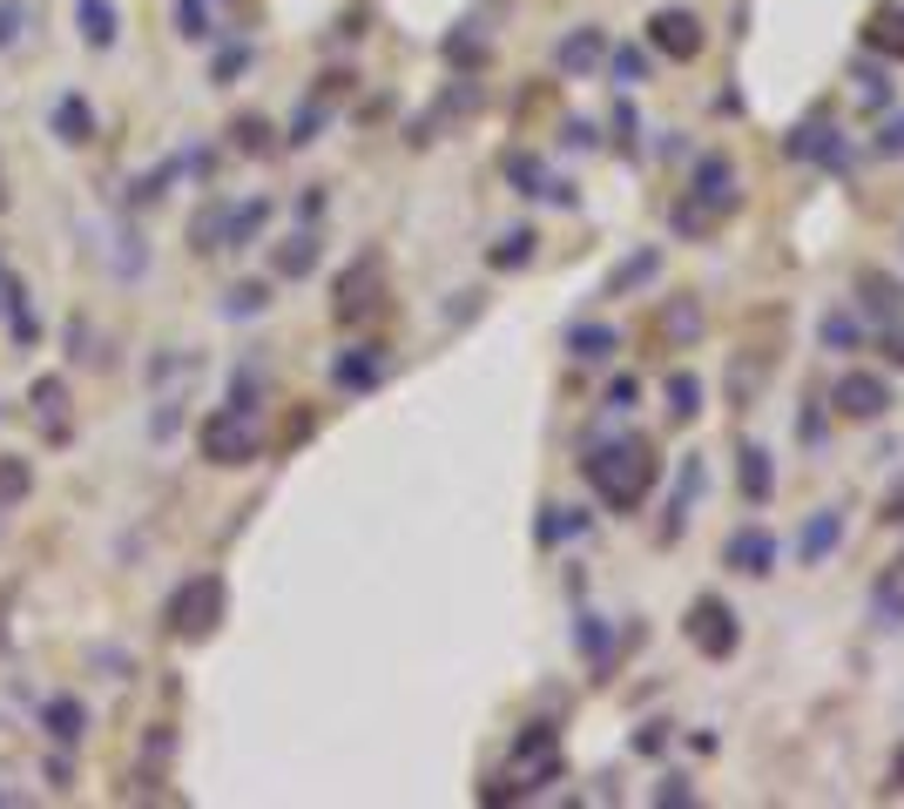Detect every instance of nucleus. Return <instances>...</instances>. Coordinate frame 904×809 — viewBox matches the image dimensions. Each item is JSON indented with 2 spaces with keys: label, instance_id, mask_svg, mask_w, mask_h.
I'll use <instances>...</instances> for the list:
<instances>
[{
  "label": "nucleus",
  "instance_id": "473e14b6",
  "mask_svg": "<svg viewBox=\"0 0 904 809\" xmlns=\"http://www.w3.org/2000/svg\"><path fill=\"white\" fill-rule=\"evenodd\" d=\"M601 61H608V74H621V81H641V54H634V48H608Z\"/></svg>",
  "mask_w": 904,
  "mask_h": 809
},
{
  "label": "nucleus",
  "instance_id": "a211bd4d",
  "mask_svg": "<svg viewBox=\"0 0 904 809\" xmlns=\"http://www.w3.org/2000/svg\"><path fill=\"white\" fill-rule=\"evenodd\" d=\"M514 762H560V728L553 721H527V736L514 743Z\"/></svg>",
  "mask_w": 904,
  "mask_h": 809
},
{
  "label": "nucleus",
  "instance_id": "f8f14e48",
  "mask_svg": "<svg viewBox=\"0 0 904 809\" xmlns=\"http://www.w3.org/2000/svg\"><path fill=\"white\" fill-rule=\"evenodd\" d=\"M857 290H864V310H871L877 324H904V284H897V277L864 270V277H857Z\"/></svg>",
  "mask_w": 904,
  "mask_h": 809
},
{
  "label": "nucleus",
  "instance_id": "a19ab883",
  "mask_svg": "<svg viewBox=\"0 0 904 809\" xmlns=\"http://www.w3.org/2000/svg\"><path fill=\"white\" fill-rule=\"evenodd\" d=\"M608 404H634V378H614V385H608Z\"/></svg>",
  "mask_w": 904,
  "mask_h": 809
},
{
  "label": "nucleus",
  "instance_id": "39448f33",
  "mask_svg": "<svg viewBox=\"0 0 904 809\" xmlns=\"http://www.w3.org/2000/svg\"><path fill=\"white\" fill-rule=\"evenodd\" d=\"M831 404H837L844 419L864 426V419H884V412H891V385H884L877 371H844V378L831 385Z\"/></svg>",
  "mask_w": 904,
  "mask_h": 809
},
{
  "label": "nucleus",
  "instance_id": "f257e3e1",
  "mask_svg": "<svg viewBox=\"0 0 904 809\" xmlns=\"http://www.w3.org/2000/svg\"><path fill=\"white\" fill-rule=\"evenodd\" d=\"M588 485L601 493L608 513H634L648 500V485H654V446L648 439H614V446H595L581 459Z\"/></svg>",
  "mask_w": 904,
  "mask_h": 809
},
{
  "label": "nucleus",
  "instance_id": "20e7f679",
  "mask_svg": "<svg viewBox=\"0 0 904 809\" xmlns=\"http://www.w3.org/2000/svg\"><path fill=\"white\" fill-rule=\"evenodd\" d=\"M682 634L695 641V655H709V662L735 655V641H743V627H735V607H729V601H715V594H702V601L689 607Z\"/></svg>",
  "mask_w": 904,
  "mask_h": 809
},
{
  "label": "nucleus",
  "instance_id": "dca6fc26",
  "mask_svg": "<svg viewBox=\"0 0 904 809\" xmlns=\"http://www.w3.org/2000/svg\"><path fill=\"white\" fill-rule=\"evenodd\" d=\"M864 41H871L877 54H891V61H904V8H877V14L864 21Z\"/></svg>",
  "mask_w": 904,
  "mask_h": 809
},
{
  "label": "nucleus",
  "instance_id": "58836bf2",
  "mask_svg": "<svg viewBox=\"0 0 904 809\" xmlns=\"http://www.w3.org/2000/svg\"><path fill=\"white\" fill-rule=\"evenodd\" d=\"M877 351H884V358H891V365H897V371H904V331H897V324H891V331H884V338H877Z\"/></svg>",
  "mask_w": 904,
  "mask_h": 809
},
{
  "label": "nucleus",
  "instance_id": "bb28decb",
  "mask_svg": "<svg viewBox=\"0 0 904 809\" xmlns=\"http://www.w3.org/2000/svg\"><path fill=\"white\" fill-rule=\"evenodd\" d=\"M54 122H61V142H89V102H81V95H61V109H54Z\"/></svg>",
  "mask_w": 904,
  "mask_h": 809
},
{
  "label": "nucleus",
  "instance_id": "5701e85b",
  "mask_svg": "<svg viewBox=\"0 0 904 809\" xmlns=\"http://www.w3.org/2000/svg\"><path fill=\"white\" fill-rule=\"evenodd\" d=\"M743 500H750V506L770 500V452H763V446H743Z\"/></svg>",
  "mask_w": 904,
  "mask_h": 809
},
{
  "label": "nucleus",
  "instance_id": "9d476101",
  "mask_svg": "<svg viewBox=\"0 0 904 809\" xmlns=\"http://www.w3.org/2000/svg\"><path fill=\"white\" fill-rule=\"evenodd\" d=\"M372 304H378V257H358V264L338 277V317H345V324H358Z\"/></svg>",
  "mask_w": 904,
  "mask_h": 809
},
{
  "label": "nucleus",
  "instance_id": "cd10ccee",
  "mask_svg": "<svg viewBox=\"0 0 904 809\" xmlns=\"http://www.w3.org/2000/svg\"><path fill=\"white\" fill-rule=\"evenodd\" d=\"M662 331H669V338H676V345H689V338H695V331H702V310H695V304H689V297H676V304H669V310H662Z\"/></svg>",
  "mask_w": 904,
  "mask_h": 809
},
{
  "label": "nucleus",
  "instance_id": "6e6552de",
  "mask_svg": "<svg viewBox=\"0 0 904 809\" xmlns=\"http://www.w3.org/2000/svg\"><path fill=\"white\" fill-rule=\"evenodd\" d=\"M722 560L735 566V574H770V566H776V533H763V526L729 533V540H722Z\"/></svg>",
  "mask_w": 904,
  "mask_h": 809
},
{
  "label": "nucleus",
  "instance_id": "412c9836",
  "mask_svg": "<svg viewBox=\"0 0 904 809\" xmlns=\"http://www.w3.org/2000/svg\"><path fill=\"white\" fill-rule=\"evenodd\" d=\"M81 34H89V48H109L122 34V14L109 8V0H81Z\"/></svg>",
  "mask_w": 904,
  "mask_h": 809
},
{
  "label": "nucleus",
  "instance_id": "1a4fd4ad",
  "mask_svg": "<svg viewBox=\"0 0 904 809\" xmlns=\"http://www.w3.org/2000/svg\"><path fill=\"white\" fill-rule=\"evenodd\" d=\"M500 170L520 183V196H547V203H573V183H553L547 170H540V155H527V149H514V155H500Z\"/></svg>",
  "mask_w": 904,
  "mask_h": 809
},
{
  "label": "nucleus",
  "instance_id": "f3484780",
  "mask_svg": "<svg viewBox=\"0 0 904 809\" xmlns=\"http://www.w3.org/2000/svg\"><path fill=\"white\" fill-rule=\"evenodd\" d=\"M790 155H816V162H844V142H837V129H824V122H803V129L790 135Z\"/></svg>",
  "mask_w": 904,
  "mask_h": 809
},
{
  "label": "nucleus",
  "instance_id": "4be33fe9",
  "mask_svg": "<svg viewBox=\"0 0 904 809\" xmlns=\"http://www.w3.org/2000/svg\"><path fill=\"white\" fill-rule=\"evenodd\" d=\"M81 728H89L81 702H74V695H54V702H48V736H61V743H81Z\"/></svg>",
  "mask_w": 904,
  "mask_h": 809
},
{
  "label": "nucleus",
  "instance_id": "f03ea898",
  "mask_svg": "<svg viewBox=\"0 0 904 809\" xmlns=\"http://www.w3.org/2000/svg\"><path fill=\"white\" fill-rule=\"evenodd\" d=\"M162 621H170V634H183V641L216 634V621H223V581H216V574L183 581V587L170 594V607H162Z\"/></svg>",
  "mask_w": 904,
  "mask_h": 809
},
{
  "label": "nucleus",
  "instance_id": "7ed1b4c3",
  "mask_svg": "<svg viewBox=\"0 0 904 809\" xmlns=\"http://www.w3.org/2000/svg\"><path fill=\"white\" fill-rule=\"evenodd\" d=\"M257 446H264V439H257V419H251V412H236V404L203 426V459H210V465H251V459H257Z\"/></svg>",
  "mask_w": 904,
  "mask_h": 809
},
{
  "label": "nucleus",
  "instance_id": "f704fd0d",
  "mask_svg": "<svg viewBox=\"0 0 904 809\" xmlns=\"http://www.w3.org/2000/svg\"><path fill=\"white\" fill-rule=\"evenodd\" d=\"M34 404H41V412L54 419L61 404H68V385H61V378H41V385H34Z\"/></svg>",
  "mask_w": 904,
  "mask_h": 809
},
{
  "label": "nucleus",
  "instance_id": "2f4dec72",
  "mask_svg": "<svg viewBox=\"0 0 904 809\" xmlns=\"http://www.w3.org/2000/svg\"><path fill=\"white\" fill-rule=\"evenodd\" d=\"M271 304V290L264 284H243V290H230V317H251V310H264Z\"/></svg>",
  "mask_w": 904,
  "mask_h": 809
},
{
  "label": "nucleus",
  "instance_id": "c756f323",
  "mask_svg": "<svg viewBox=\"0 0 904 809\" xmlns=\"http://www.w3.org/2000/svg\"><path fill=\"white\" fill-rule=\"evenodd\" d=\"M654 264H662V250H641V257H634V264H621V270H614V277H608V297H621V290H628V284H641V277H654Z\"/></svg>",
  "mask_w": 904,
  "mask_h": 809
},
{
  "label": "nucleus",
  "instance_id": "ddd939ff",
  "mask_svg": "<svg viewBox=\"0 0 904 809\" xmlns=\"http://www.w3.org/2000/svg\"><path fill=\"white\" fill-rule=\"evenodd\" d=\"M837 540H844V513H837V506L810 513V526H803V540H796V560H803V566H816V560H824Z\"/></svg>",
  "mask_w": 904,
  "mask_h": 809
},
{
  "label": "nucleus",
  "instance_id": "ea45409f",
  "mask_svg": "<svg viewBox=\"0 0 904 809\" xmlns=\"http://www.w3.org/2000/svg\"><path fill=\"white\" fill-rule=\"evenodd\" d=\"M877 520H891V526H904V485H891V493H884V513Z\"/></svg>",
  "mask_w": 904,
  "mask_h": 809
},
{
  "label": "nucleus",
  "instance_id": "c85d7f7f",
  "mask_svg": "<svg viewBox=\"0 0 904 809\" xmlns=\"http://www.w3.org/2000/svg\"><path fill=\"white\" fill-rule=\"evenodd\" d=\"M230 135H236V149H243V155H271V122H264V115H243Z\"/></svg>",
  "mask_w": 904,
  "mask_h": 809
},
{
  "label": "nucleus",
  "instance_id": "7c9ffc66",
  "mask_svg": "<svg viewBox=\"0 0 904 809\" xmlns=\"http://www.w3.org/2000/svg\"><path fill=\"white\" fill-rule=\"evenodd\" d=\"M21 21H28V0H0V48L21 41Z\"/></svg>",
  "mask_w": 904,
  "mask_h": 809
},
{
  "label": "nucleus",
  "instance_id": "72a5a7b5",
  "mask_svg": "<svg viewBox=\"0 0 904 809\" xmlns=\"http://www.w3.org/2000/svg\"><path fill=\"white\" fill-rule=\"evenodd\" d=\"M21 493H28V465L8 459V465H0V500H21Z\"/></svg>",
  "mask_w": 904,
  "mask_h": 809
},
{
  "label": "nucleus",
  "instance_id": "0eeeda50",
  "mask_svg": "<svg viewBox=\"0 0 904 809\" xmlns=\"http://www.w3.org/2000/svg\"><path fill=\"white\" fill-rule=\"evenodd\" d=\"M689 209H735V162L729 155H702L695 162V183H689Z\"/></svg>",
  "mask_w": 904,
  "mask_h": 809
},
{
  "label": "nucleus",
  "instance_id": "393cba45",
  "mask_svg": "<svg viewBox=\"0 0 904 809\" xmlns=\"http://www.w3.org/2000/svg\"><path fill=\"white\" fill-rule=\"evenodd\" d=\"M311 264H317V236H311V229H297L284 250H277V270H284V277H304Z\"/></svg>",
  "mask_w": 904,
  "mask_h": 809
},
{
  "label": "nucleus",
  "instance_id": "79ce46f5",
  "mask_svg": "<svg viewBox=\"0 0 904 809\" xmlns=\"http://www.w3.org/2000/svg\"><path fill=\"white\" fill-rule=\"evenodd\" d=\"M891 782H897V789H904V749H897V756H891Z\"/></svg>",
  "mask_w": 904,
  "mask_h": 809
},
{
  "label": "nucleus",
  "instance_id": "9b49d317",
  "mask_svg": "<svg viewBox=\"0 0 904 809\" xmlns=\"http://www.w3.org/2000/svg\"><path fill=\"white\" fill-rule=\"evenodd\" d=\"M601 54H608V34H601V28H573V34L553 48V68H560V74H588V68H601Z\"/></svg>",
  "mask_w": 904,
  "mask_h": 809
},
{
  "label": "nucleus",
  "instance_id": "a878e982",
  "mask_svg": "<svg viewBox=\"0 0 904 809\" xmlns=\"http://www.w3.org/2000/svg\"><path fill=\"white\" fill-rule=\"evenodd\" d=\"M816 338H824V351H851V345H857V317H851V310H824Z\"/></svg>",
  "mask_w": 904,
  "mask_h": 809
},
{
  "label": "nucleus",
  "instance_id": "6ab92c4d",
  "mask_svg": "<svg viewBox=\"0 0 904 809\" xmlns=\"http://www.w3.org/2000/svg\"><path fill=\"white\" fill-rule=\"evenodd\" d=\"M695 412H702V378L695 371H669V419L689 426Z\"/></svg>",
  "mask_w": 904,
  "mask_h": 809
},
{
  "label": "nucleus",
  "instance_id": "e433bc0d",
  "mask_svg": "<svg viewBox=\"0 0 904 809\" xmlns=\"http://www.w3.org/2000/svg\"><path fill=\"white\" fill-rule=\"evenodd\" d=\"M877 155H891V162H897V155H904V115H897V122H891V129H884V135H877Z\"/></svg>",
  "mask_w": 904,
  "mask_h": 809
},
{
  "label": "nucleus",
  "instance_id": "b1692460",
  "mask_svg": "<svg viewBox=\"0 0 904 809\" xmlns=\"http://www.w3.org/2000/svg\"><path fill=\"white\" fill-rule=\"evenodd\" d=\"M877 621H884V627H904V560L877 581Z\"/></svg>",
  "mask_w": 904,
  "mask_h": 809
},
{
  "label": "nucleus",
  "instance_id": "c9c22d12",
  "mask_svg": "<svg viewBox=\"0 0 904 809\" xmlns=\"http://www.w3.org/2000/svg\"><path fill=\"white\" fill-rule=\"evenodd\" d=\"M654 802H695L689 776H662V789H654Z\"/></svg>",
  "mask_w": 904,
  "mask_h": 809
},
{
  "label": "nucleus",
  "instance_id": "2eb2a0df",
  "mask_svg": "<svg viewBox=\"0 0 904 809\" xmlns=\"http://www.w3.org/2000/svg\"><path fill=\"white\" fill-rule=\"evenodd\" d=\"M567 351L581 358V365H601V358L621 351V338L608 331V324H573V331H567Z\"/></svg>",
  "mask_w": 904,
  "mask_h": 809
},
{
  "label": "nucleus",
  "instance_id": "4468645a",
  "mask_svg": "<svg viewBox=\"0 0 904 809\" xmlns=\"http://www.w3.org/2000/svg\"><path fill=\"white\" fill-rule=\"evenodd\" d=\"M332 378H338L345 391H372V385L385 378V358H378V345H358V351H345V358L332 365Z\"/></svg>",
  "mask_w": 904,
  "mask_h": 809
},
{
  "label": "nucleus",
  "instance_id": "4c0bfd02",
  "mask_svg": "<svg viewBox=\"0 0 904 809\" xmlns=\"http://www.w3.org/2000/svg\"><path fill=\"white\" fill-rule=\"evenodd\" d=\"M176 14H183V34H190V41H203V34H210V28H203V8H196V0H183Z\"/></svg>",
  "mask_w": 904,
  "mask_h": 809
},
{
  "label": "nucleus",
  "instance_id": "aec40b11",
  "mask_svg": "<svg viewBox=\"0 0 904 809\" xmlns=\"http://www.w3.org/2000/svg\"><path fill=\"white\" fill-rule=\"evenodd\" d=\"M534 243H540L534 229H507V236L486 250V264H492V270H520V264H534Z\"/></svg>",
  "mask_w": 904,
  "mask_h": 809
},
{
  "label": "nucleus",
  "instance_id": "423d86ee",
  "mask_svg": "<svg viewBox=\"0 0 904 809\" xmlns=\"http://www.w3.org/2000/svg\"><path fill=\"white\" fill-rule=\"evenodd\" d=\"M648 41L662 48L669 61H695V54H702V21H695L689 8H654V14H648Z\"/></svg>",
  "mask_w": 904,
  "mask_h": 809
}]
</instances>
